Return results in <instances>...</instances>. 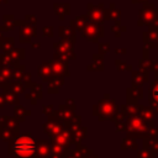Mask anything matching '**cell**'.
<instances>
[{
	"label": "cell",
	"mask_w": 158,
	"mask_h": 158,
	"mask_svg": "<svg viewBox=\"0 0 158 158\" xmlns=\"http://www.w3.org/2000/svg\"><path fill=\"white\" fill-rule=\"evenodd\" d=\"M14 152L17 157L27 158L36 152V143L32 137L22 135L14 143Z\"/></svg>",
	"instance_id": "6da1fadb"
},
{
	"label": "cell",
	"mask_w": 158,
	"mask_h": 158,
	"mask_svg": "<svg viewBox=\"0 0 158 158\" xmlns=\"http://www.w3.org/2000/svg\"><path fill=\"white\" fill-rule=\"evenodd\" d=\"M153 96L156 98V100L158 101V88H156V90L153 91Z\"/></svg>",
	"instance_id": "7a4b0ae2"
}]
</instances>
